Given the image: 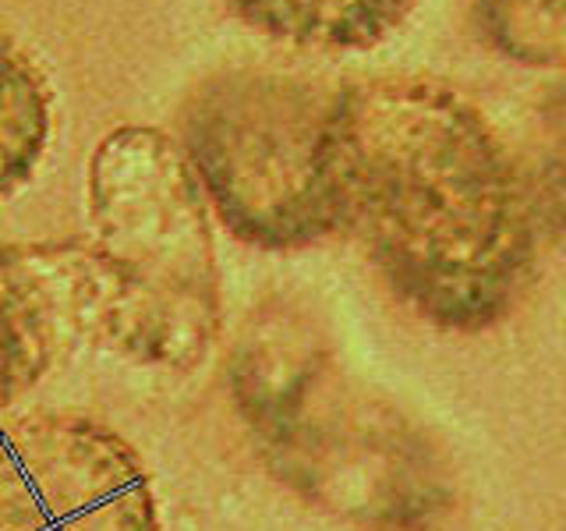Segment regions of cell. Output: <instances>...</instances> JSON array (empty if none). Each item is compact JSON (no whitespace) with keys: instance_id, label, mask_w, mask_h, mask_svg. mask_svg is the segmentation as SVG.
Masks as SVG:
<instances>
[{"instance_id":"cell-5","label":"cell","mask_w":566,"mask_h":531,"mask_svg":"<svg viewBox=\"0 0 566 531\" xmlns=\"http://www.w3.org/2000/svg\"><path fill=\"white\" fill-rule=\"evenodd\" d=\"M0 531H159L142 454L78 412L0 425Z\"/></svg>"},{"instance_id":"cell-3","label":"cell","mask_w":566,"mask_h":531,"mask_svg":"<svg viewBox=\"0 0 566 531\" xmlns=\"http://www.w3.org/2000/svg\"><path fill=\"white\" fill-rule=\"evenodd\" d=\"M88 252L99 270L93 344L138 368H199L223 330L209 202L181 146L114 128L88 156Z\"/></svg>"},{"instance_id":"cell-6","label":"cell","mask_w":566,"mask_h":531,"mask_svg":"<svg viewBox=\"0 0 566 531\" xmlns=\"http://www.w3.org/2000/svg\"><path fill=\"white\" fill-rule=\"evenodd\" d=\"M99 270L88 241L0 244V412L93 341Z\"/></svg>"},{"instance_id":"cell-2","label":"cell","mask_w":566,"mask_h":531,"mask_svg":"<svg viewBox=\"0 0 566 531\" xmlns=\"http://www.w3.org/2000/svg\"><path fill=\"white\" fill-rule=\"evenodd\" d=\"M234 394L259 450L301 500L376 531H432L457 503L439 442L347 379L312 333H252Z\"/></svg>"},{"instance_id":"cell-10","label":"cell","mask_w":566,"mask_h":531,"mask_svg":"<svg viewBox=\"0 0 566 531\" xmlns=\"http://www.w3.org/2000/svg\"><path fill=\"white\" fill-rule=\"evenodd\" d=\"M531 195L545 223L566 241V79L548 85L531 135Z\"/></svg>"},{"instance_id":"cell-7","label":"cell","mask_w":566,"mask_h":531,"mask_svg":"<svg viewBox=\"0 0 566 531\" xmlns=\"http://www.w3.org/2000/svg\"><path fill=\"white\" fill-rule=\"evenodd\" d=\"M220 4L265 40L323 53H365L397 35L418 0H220Z\"/></svg>"},{"instance_id":"cell-8","label":"cell","mask_w":566,"mask_h":531,"mask_svg":"<svg viewBox=\"0 0 566 531\" xmlns=\"http://www.w3.org/2000/svg\"><path fill=\"white\" fill-rule=\"evenodd\" d=\"M53 138V93L22 46L0 35V202L43 167Z\"/></svg>"},{"instance_id":"cell-9","label":"cell","mask_w":566,"mask_h":531,"mask_svg":"<svg viewBox=\"0 0 566 531\" xmlns=\"http://www.w3.org/2000/svg\"><path fill=\"white\" fill-rule=\"evenodd\" d=\"M471 32L489 53L535 71H566V0H471Z\"/></svg>"},{"instance_id":"cell-1","label":"cell","mask_w":566,"mask_h":531,"mask_svg":"<svg viewBox=\"0 0 566 531\" xmlns=\"http://www.w3.org/2000/svg\"><path fill=\"white\" fill-rule=\"evenodd\" d=\"M347 227L403 309L485 333L517 309L538 259L535 195L478 106L436 79L340 85Z\"/></svg>"},{"instance_id":"cell-4","label":"cell","mask_w":566,"mask_h":531,"mask_svg":"<svg viewBox=\"0 0 566 531\" xmlns=\"http://www.w3.org/2000/svg\"><path fill=\"white\" fill-rule=\"evenodd\" d=\"M181 153L241 244L301 252L347 230L340 85L283 67H227L181 114Z\"/></svg>"}]
</instances>
